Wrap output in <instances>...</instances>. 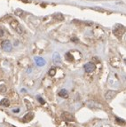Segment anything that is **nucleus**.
I'll return each mask as SVG.
<instances>
[{
  "instance_id": "obj_1",
  "label": "nucleus",
  "mask_w": 126,
  "mask_h": 127,
  "mask_svg": "<svg viewBox=\"0 0 126 127\" xmlns=\"http://www.w3.org/2000/svg\"><path fill=\"white\" fill-rule=\"evenodd\" d=\"M10 25H11V27L13 28L17 33L22 34L23 29H22V28H21V24L19 23V21H17L16 20H12L10 21Z\"/></svg>"
},
{
  "instance_id": "obj_2",
  "label": "nucleus",
  "mask_w": 126,
  "mask_h": 127,
  "mask_svg": "<svg viewBox=\"0 0 126 127\" xmlns=\"http://www.w3.org/2000/svg\"><path fill=\"white\" fill-rule=\"evenodd\" d=\"M62 120L68 121V122H74L75 121V117L72 114L68 113V112H63L61 116Z\"/></svg>"
},
{
  "instance_id": "obj_3",
  "label": "nucleus",
  "mask_w": 126,
  "mask_h": 127,
  "mask_svg": "<svg viewBox=\"0 0 126 127\" xmlns=\"http://www.w3.org/2000/svg\"><path fill=\"white\" fill-rule=\"evenodd\" d=\"M1 47L3 48V50L5 52H11L13 50V45L11 44L10 41L8 40H5L2 42V44H1Z\"/></svg>"
},
{
  "instance_id": "obj_4",
  "label": "nucleus",
  "mask_w": 126,
  "mask_h": 127,
  "mask_svg": "<svg viewBox=\"0 0 126 127\" xmlns=\"http://www.w3.org/2000/svg\"><path fill=\"white\" fill-rule=\"evenodd\" d=\"M84 70L86 73H92L93 71L96 69V66L94 63H92V62H88V63H86L84 65Z\"/></svg>"
},
{
  "instance_id": "obj_5",
  "label": "nucleus",
  "mask_w": 126,
  "mask_h": 127,
  "mask_svg": "<svg viewBox=\"0 0 126 127\" xmlns=\"http://www.w3.org/2000/svg\"><path fill=\"white\" fill-rule=\"evenodd\" d=\"M116 94H117V92H116V91H107L105 93L106 100H107V101H110L112 99H114V98L116 97Z\"/></svg>"
},
{
  "instance_id": "obj_6",
  "label": "nucleus",
  "mask_w": 126,
  "mask_h": 127,
  "mask_svg": "<svg viewBox=\"0 0 126 127\" xmlns=\"http://www.w3.org/2000/svg\"><path fill=\"white\" fill-rule=\"evenodd\" d=\"M114 34L116 35V37H122L123 34L124 33V28L122 27V26H119V27H116L113 30Z\"/></svg>"
},
{
  "instance_id": "obj_7",
  "label": "nucleus",
  "mask_w": 126,
  "mask_h": 127,
  "mask_svg": "<svg viewBox=\"0 0 126 127\" xmlns=\"http://www.w3.org/2000/svg\"><path fill=\"white\" fill-rule=\"evenodd\" d=\"M87 106L89 107H91V108H101L102 107L101 104L98 103V102H96L94 100H89L88 102H87Z\"/></svg>"
},
{
  "instance_id": "obj_8",
  "label": "nucleus",
  "mask_w": 126,
  "mask_h": 127,
  "mask_svg": "<svg viewBox=\"0 0 126 127\" xmlns=\"http://www.w3.org/2000/svg\"><path fill=\"white\" fill-rule=\"evenodd\" d=\"M34 117V113L33 112H28V114H26L23 117V122L24 123H27V122H29L33 119Z\"/></svg>"
},
{
  "instance_id": "obj_9",
  "label": "nucleus",
  "mask_w": 126,
  "mask_h": 127,
  "mask_svg": "<svg viewBox=\"0 0 126 127\" xmlns=\"http://www.w3.org/2000/svg\"><path fill=\"white\" fill-rule=\"evenodd\" d=\"M0 105L4 106V107H9L10 106V100H8L7 98H4L3 100L0 101Z\"/></svg>"
},
{
  "instance_id": "obj_10",
  "label": "nucleus",
  "mask_w": 126,
  "mask_h": 127,
  "mask_svg": "<svg viewBox=\"0 0 126 127\" xmlns=\"http://www.w3.org/2000/svg\"><path fill=\"white\" fill-rule=\"evenodd\" d=\"M35 60H36L37 64L38 66H44V64H45V60L43 58H38V57H37Z\"/></svg>"
},
{
  "instance_id": "obj_11",
  "label": "nucleus",
  "mask_w": 126,
  "mask_h": 127,
  "mask_svg": "<svg viewBox=\"0 0 126 127\" xmlns=\"http://www.w3.org/2000/svg\"><path fill=\"white\" fill-rule=\"evenodd\" d=\"M59 96L60 97H62V98H64V99H67V98L68 97V92L66 90H61V91H60L59 92Z\"/></svg>"
},
{
  "instance_id": "obj_12",
  "label": "nucleus",
  "mask_w": 126,
  "mask_h": 127,
  "mask_svg": "<svg viewBox=\"0 0 126 127\" xmlns=\"http://www.w3.org/2000/svg\"><path fill=\"white\" fill-rule=\"evenodd\" d=\"M52 59H53V61H54V62H57V63H60V62H61V57H60L58 53H55V54H53Z\"/></svg>"
},
{
  "instance_id": "obj_13",
  "label": "nucleus",
  "mask_w": 126,
  "mask_h": 127,
  "mask_svg": "<svg viewBox=\"0 0 126 127\" xmlns=\"http://www.w3.org/2000/svg\"><path fill=\"white\" fill-rule=\"evenodd\" d=\"M53 18H54L55 20H64V17H63V15H62L61 14H60V13L53 14Z\"/></svg>"
},
{
  "instance_id": "obj_14",
  "label": "nucleus",
  "mask_w": 126,
  "mask_h": 127,
  "mask_svg": "<svg viewBox=\"0 0 126 127\" xmlns=\"http://www.w3.org/2000/svg\"><path fill=\"white\" fill-rule=\"evenodd\" d=\"M116 123L117 124H120V125H125L126 122L121 118H118V117H116Z\"/></svg>"
},
{
  "instance_id": "obj_15",
  "label": "nucleus",
  "mask_w": 126,
  "mask_h": 127,
  "mask_svg": "<svg viewBox=\"0 0 126 127\" xmlns=\"http://www.w3.org/2000/svg\"><path fill=\"white\" fill-rule=\"evenodd\" d=\"M65 58H66V60H68V61H73L74 60V57L70 53H67L66 55H65Z\"/></svg>"
},
{
  "instance_id": "obj_16",
  "label": "nucleus",
  "mask_w": 126,
  "mask_h": 127,
  "mask_svg": "<svg viewBox=\"0 0 126 127\" xmlns=\"http://www.w3.org/2000/svg\"><path fill=\"white\" fill-rule=\"evenodd\" d=\"M6 86L5 85H0V93H2V94H4L5 92H6Z\"/></svg>"
},
{
  "instance_id": "obj_17",
  "label": "nucleus",
  "mask_w": 126,
  "mask_h": 127,
  "mask_svg": "<svg viewBox=\"0 0 126 127\" xmlns=\"http://www.w3.org/2000/svg\"><path fill=\"white\" fill-rule=\"evenodd\" d=\"M55 74H56V69L55 68H51V70L49 71V76H51V77H54Z\"/></svg>"
},
{
  "instance_id": "obj_18",
  "label": "nucleus",
  "mask_w": 126,
  "mask_h": 127,
  "mask_svg": "<svg viewBox=\"0 0 126 127\" xmlns=\"http://www.w3.org/2000/svg\"><path fill=\"white\" fill-rule=\"evenodd\" d=\"M4 35H5V31L3 30L2 28H0V38H1V37H3Z\"/></svg>"
},
{
  "instance_id": "obj_19",
  "label": "nucleus",
  "mask_w": 126,
  "mask_h": 127,
  "mask_svg": "<svg viewBox=\"0 0 126 127\" xmlns=\"http://www.w3.org/2000/svg\"><path fill=\"white\" fill-rule=\"evenodd\" d=\"M93 10L99 11V12H102V13H104V12H105V11H104V9H102V8H98V7H94V8H93Z\"/></svg>"
},
{
  "instance_id": "obj_20",
  "label": "nucleus",
  "mask_w": 126,
  "mask_h": 127,
  "mask_svg": "<svg viewBox=\"0 0 126 127\" xmlns=\"http://www.w3.org/2000/svg\"><path fill=\"white\" fill-rule=\"evenodd\" d=\"M37 100H39V102H40L41 104H44V103H45V101H44V100H43L41 97H37Z\"/></svg>"
},
{
  "instance_id": "obj_21",
  "label": "nucleus",
  "mask_w": 126,
  "mask_h": 127,
  "mask_svg": "<svg viewBox=\"0 0 126 127\" xmlns=\"http://www.w3.org/2000/svg\"><path fill=\"white\" fill-rule=\"evenodd\" d=\"M92 60H95V61H96L95 63H99V60L98 59V58H96V57H93V58L92 59Z\"/></svg>"
},
{
  "instance_id": "obj_22",
  "label": "nucleus",
  "mask_w": 126,
  "mask_h": 127,
  "mask_svg": "<svg viewBox=\"0 0 126 127\" xmlns=\"http://www.w3.org/2000/svg\"><path fill=\"white\" fill-rule=\"evenodd\" d=\"M19 111H20V109H19V108H17V109H14V110H13V112H14V113H18Z\"/></svg>"
},
{
  "instance_id": "obj_23",
  "label": "nucleus",
  "mask_w": 126,
  "mask_h": 127,
  "mask_svg": "<svg viewBox=\"0 0 126 127\" xmlns=\"http://www.w3.org/2000/svg\"><path fill=\"white\" fill-rule=\"evenodd\" d=\"M124 61H125V63H126V59H125V60H124Z\"/></svg>"
}]
</instances>
